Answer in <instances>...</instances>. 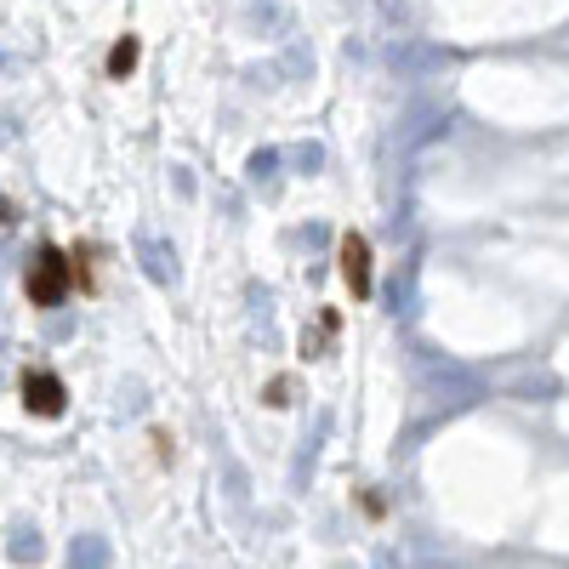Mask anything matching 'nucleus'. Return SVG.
Segmentation results:
<instances>
[{
  "instance_id": "7ed1b4c3",
  "label": "nucleus",
  "mask_w": 569,
  "mask_h": 569,
  "mask_svg": "<svg viewBox=\"0 0 569 569\" xmlns=\"http://www.w3.org/2000/svg\"><path fill=\"white\" fill-rule=\"evenodd\" d=\"M342 280L353 291V303H364V296L376 291V280H371V240H364V233H342Z\"/></svg>"
},
{
  "instance_id": "20e7f679",
  "label": "nucleus",
  "mask_w": 569,
  "mask_h": 569,
  "mask_svg": "<svg viewBox=\"0 0 569 569\" xmlns=\"http://www.w3.org/2000/svg\"><path fill=\"white\" fill-rule=\"evenodd\" d=\"M138 57H143L138 35H125V41H114V52H109V80H125L131 69H138Z\"/></svg>"
},
{
  "instance_id": "f257e3e1",
  "label": "nucleus",
  "mask_w": 569,
  "mask_h": 569,
  "mask_svg": "<svg viewBox=\"0 0 569 569\" xmlns=\"http://www.w3.org/2000/svg\"><path fill=\"white\" fill-rule=\"evenodd\" d=\"M23 291H29V303H35V308H57L63 296L75 291V262L63 256L57 245H41L35 262H29V274H23Z\"/></svg>"
},
{
  "instance_id": "f03ea898",
  "label": "nucleus",
  "mask_w": 569,
  "mask_h": 569,
  "mask_svg": "<svg viewBox=\"0 0 569 569\" xmlns=\"http://www.w3.org/2000/svg\"><path fill=\"white\" fill-rule=\"evenodd\" d=\"M23 411L41 416V422H57L63 411H69V387H63L52 371H29L23 376Z\"/></svg>"
},
{
  "instance_id": "39448f33",
  "label": "nucleus",
  "mask_w": 569,
  "mask_h": 569,
  "mask_svg": "<svg viewBox=\"0 0 569 569\" xmlns=\"http://www.w3.org/2000/svg\"><path fill=\"white\" fill-rule=\"evenodd\" d=\"M0 222H7V199H0Z\"/></svg>"
}]
</instances>
